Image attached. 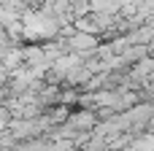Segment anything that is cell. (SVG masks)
<instances>
[{
	"label": "cell",
	"instance_id": "cell-1",
	"mask_svg": "<svg viewBox=\"0 0 154 151\" xmlns=\"http://www.w3.org/2000/svg\"><path fill=\"white\" fill-rule=\"evenodd\" d=\"M68 46L76 51H92V49H97V38L92 32H73L68 38Z\"/></svg>",
	"mask_w": 154,
	"mask_h": 151
}]
</instances>
